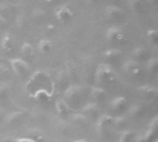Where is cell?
<instances>
[{
	"instance_id": "6da1fadb",
	"label": "cell",
	"mask_w": 158,
	"mask_h": 142,
	"mask_svg": "<svg viewBox=\"0 0 158 142\" xmlns=\"http://www.w3.org/2000/svg\"><path fill=\"white\" fill-rule=\"evenodd\" d=\"M95 79L102 84H109L115 79V72L113 68L107 64H101L98 66L95 72Z\"/></svg>"
},
{
	"instance_id": "7a4b0ae2",
	"label": "cell",
	"mask_w": 158,
	"mask_h": 142,
	"mask_svg": "<svg viewBox=\"0 0 158 142\" xmlns=\"http://www.w3.org/2000/svg\"><path fill=\"white\" fill-rule=\"evenodd\" d=\"M65 96L66 99L69 102L70 105L73 106L77 103L81 102L82 96V89L80 86H71L66 91Z\"/></svg>"
},
{
	"instance_id": "3957f363",
	"label": "cell",
	"mask_w": 158,
	"mask_h": 142,
	"mask_svg": "<svg viewBox=\"0 0 158 142\" xmlns=\"http://www.w3.org/2000/svg\"><path fill=\"white\" fill-rule=\"evenodd\" d=\"M10 65L14 73L18 76H23L30 70L29 64L20 58H13L10 60Z\"/></svg>"
},
{
	"instance_id": "277c9868",
	"label": "cell",
	"mask_w": 158,
	"mask_h": 142,
	"mask_svg": "<svg viewBox=\"0 0 158 142\" xmlns=\"http://www.w3.org/2000/svg\"><path fill=\"white\" fill-rule=\"evenodd\" d=\"M115 119L111 116L104 115L100 117H98V123H97V128L98 132H100V135H106V131H108L109 128L114 126Z\"/></svg>"
},
{
	"instance_id": "5b68a950",
	"label": "cell",
	"mask_w": 158,
	"mask_h": 142,
	"mask_svg": "<svg viewBox=\"0 0 158 142\" xmlns=\"http://www.w3.org/2000/svg\"><path fill=\"white\" fill-rule=\"evenodd\" d=\"M55 16H56V19L58 21L67 22L72 18L73 11H72L70 6H67V5H64V6H61L56 8V12H55Z\"/></svg>"
},
{
	"instance_id": "8992f818",
	"label": "cell",
	"mask_w": 158,
	"mask_h": 142,
	"mask_svg": "<svg viewBox=\"0 0 158 142\" xmlns=\"http://www.w3.org/2000/svg\"><path fill=\"white\" fill-rule=\"evenodd\" d=\"M106 38L109 43L120 42L123 38V34L119 28L114 26V27H110L109 29H107L106 32Z\"/></svg>"
},
{
	"instance_id": "52a82bcc",
	"label": "cell",
	"mask_w": 158,
	"mask_h": 142,
	"mask_svg": "<svg viewBox=\"0 0 158 142\" xmlns=\"http://www.w3.org/2000/svg\"><path fill=\"white\" fill-rule=\"evenodd\" d=\"M123 69L131 76H137L141 72V65L136 60H129L124 64Z\"/></svg>"
},
{
	"instance_id": "ba28073f",
	"label": "cell",
	"mask_w": 158,
	"mask_h": 142,
	"mask_svg": "<svg viewBox=\"0 0 158 142\" xmlns=\"http://www.w3.org/2000/svg\"><path fill=\"white\" fill-rule=\"evenodd\" d=\"M137 91L143 98L147 99V100H153L157 94L156 89L152 86H149V85L142 86V87L138 88Z\"/></svg>"
},
{
	"instance_id": "9c48e42d",
	"label": "cell",
	"mask_w": 158,
	"mask_h": 142,
	"mask_svg": "<svg viewBox=\"0 0 158 142\" xmlns=\"http://www.w3.org/2000/svg\"><path fill=\"white\" fill-rule=\"evenodd\" d=\"M1 47L6 52H11L14 50V41L9 33H6L1 39Z\"/></svg>"
},
{
	"instance_id": "30bf717a",
	"label": "cell",
	"mask_w": 158,
	"mask_h": 142,
	"mask_svg": "<svg viewBox=\"0 0 158 142\" xmlns=\"http://www.w3.org/2000/svg\"><path fill=\"white\" fill-rule=\"evenodd\" d=\"M23 118V113L22 112H13L6 116V122L7 125L10 126H16L21 122Z\"/></svg>"
},
{
	"instance_id": "8fae6325",
	"label": "cell",
	"mask_w": 158,
	"mask_h": 142,
	"mask_svg": "<svg viewBox=\"0 0 158 142\" xmlns=\"http://www.w3.org/2000/svg\"><path fill=\"white\" fill-rule=\"evenodd\" d=\"M127 105V100L126 98L119 96V97H116L114 98L111 103H110V106L114 111H121L123 110Z\"/></svg>"
},
{
	"instance_id": "7c38bea8",
	"label": "cell",
	"mask_w": 158,
	"mask_h": 142,
	"mask_svg": "<svg viewBox=\"0 0 158 142\" xmlns=\"http://www.w3.org/2000/svg\"><path fill=\"white\" fill-rule=\"evenodd\" d=\"M121 56V52L118 49H109L104 53V57L108 62H116Z\"/></svg>"
},
{
	"instance_id": "4fadbf2b",
	"label": "cell",
	"mask_w": 158,
	"mask_h": 142,
	"mask_svg": "<svg viewBox=\"0 0 158 142\" xmlns=\"http://www.w3.org/2000/svg\"><path fill=\"white\" fill-rule=\"evenodd\" d=\"M106 15L110 18H117L123 15V10L116 6H108L106 8Z\"/></svg>"
},
{
	"instance_id": "5bb4252c",
	"label": "cell",
	"mask_w": 158,
	"mask_h": 142,
	"mask_svg": "<svg viewBox=\"0 0 158 142\" xmlns=\"http://www.w3.org/2000/svg\"><path fill=\"white\" fill-rule=\"evenodd\" d=\"M56 108L57 113L63 116H67L69 114V106L64 100L57 101L56 103Z\"/></svg>"
},
{
	"instance_id": "9a60e30c",
	"label": "cell",
	"mask_w": 158,
	"mask_h": 142,
	"mask_svg": "<svg viewBox=\"0 0 158 142\" xmlns=\"http://www.w3.org/2000/svg\"><path fill=\"white\" fill-rule=\"evenodd\" d=\"M83 112L86 114L87 116H93V117H99V109L98 106L94 103H89L85 107H83Z\"/></svg>"
},
{
	"instance_id": "2e32d148",
	"label": "cell",
	"mask_w": 158,
	"mask_h": 142,
	"mask_svg": "<svg viewBox=\"0 0 158 142\" xmlns=\"http://www.w3.org/2000/svg\"><path fill=\"white\" fill-rule=\"evenodd\" d=\"M38 50L43 54H47L52 50V43L47 39H42L38 43Z\"/></svg>"
},
{
	"instance_id": "e0dca14e",
	"label": "cell",
	"mask_w": 158,
	"mask_h": 142,
	"mask_svg": "<svg viewBox=\"0 0 158 142\" xmlns=\"http://www.w3.org/2000/svg\"><path fill=\"white\" fill-rule=\"evenodd\" d=\"M130 114L134 118H141L145 114V109L143 105L137 104V105H134L131 108Z\"/></svg>"
},
{
	"instance_id": "ac0fdd59",
	"label": "cell",
	"mask_w": 158,
	"mask_h": 142,
	"mask_svg": "<svg viewBox=\"0 0 158 142\" xmlns=\"http://www.w3.org/2000/svg\"><path fill=\"white\" fill-rule=\"evenodd\" d=\"M91 94H92V97L96 101H104L106 97L105 90H103L102 88H99V87L94 88L92 90Z\"/></svg>"
},
{
	"instance_id": "d6986e66",
	"label": "cell",
	"mask_w": 158,
	"mask_h": 142,
	"mask_svg": "<svg viewBox=\"0 0 158 142\" xmlns=\"http://www.w3.org/2000/svg\"><path fill=\"white\" fill-rule=\"evenodd\" d=\"M20 52L23 55H26L27 57H31L34 55V49L33 46L30 43H22L20 47Z\"/></svg>"
},
{
	"instance_id": "ffe728a7",
	"label": "cell",
	"mask_w": 158,
	"mask_h": 142,
	"mask_svg": "<svg viewBox=\"0 0 158 142\" xmlns=\"http://www.w3.org/2000/svg\"><path fill=\"white\" fill-rule=\"evenodd\" d=\"M132 55L136 59V61L137 60H143L146 57L147 52H146L145 48H143V47H137L133 50Z\"/></svg>"
},
{
	"instance_id": "44dd1931",
	"label": "cell",
	"mask_w": 158,
	"mask_h": 142,
	"mask_svg": "<svg viewBox=\"0 0 158 142\" xmlns=\"http://www.w3.org/2000/svg\"><path fill=\"white\" fill-rule=\"evenodd\" d=\"M147 70L149 72H152V73H156L158 69V59L154 57V58H151L148 63H147Z\"/></svg>"
},
{
	"instance_id": "7402d4cb",
	"label": "cell",
	"mask_w": 158,
	"mask_h": 142,
	"mask_svg": "<svg viewBox=\"0 0 158 142\" xmlns=\"http://www.w3.org/2000/svg\"><path fill=\"white\" fill-rule=\"evenodd\" d=\"M34 99H35L37 102L44 103V102H48V101H49V96H48V94H47L46 91H38V92L35 93Z\"/></svg>"
},
{
	"instance_id": "603a6c76",
	"label": "cell",
	"mask_w": 158,
	"mask_h": 142,
	"mask_svg": "<svg viewBox=\"0 0 158 142\" xmlns=\"http://www.w3.org/2000/svg\"><path fill=\"white\" fill-rule=\"evenodd\" d=\"M119 142H134V134L131 131H126L120 137Z\"/></svg>"
},
{
	"instance_id": "cb8c5ba5",
	"label": "cell",
	"mask_w": 158,
	"mask_h": 142,
	"mask_svg": "<svg viewBox=\"0 0 158 142\" xmlns=\"http://www.w3.org/2000/svg\"><path fill=\"white\" fill-rule=\"evenodd\" d=\"M128 5L134 11H139L142 9V1L141 0H128Z\"/></svg>"
},
{
	"instance_id": "d4e9b609",
	"label": "cell",
	"mask_w": 158,
	"mask_h": 142,
	"mask_svg": "<svg viewBox=\"0 0 158 142\" xmlns=\"http://www.w3.org/2000/svg\"><path fill=\"white\" fill-rule=\"evenodd\" d=\"M147 37L149 38L150 41L154 42V43H157L158 40V30L156 29H152L149 30L147 31Z\"/></svg>"
},
{
	"instance_id": "484cf974",
	"label": "cell",
	"mask_w": 158,
	"mask_h": 142,
	"mask_svg": "<svg viewBox=\"0 0 158 142\" xmlns=\"http://www.w3.org/2000/svg\"><path fill=\"white\" fill-rule=\"evenodd\" d=\"M7 88L6 85H0V102H3L7 97Z\"/></svg>"
},
{
	"instance_id": "4316f807",
	"label": "cell",
	"mask_w": 158,
	"mask_h": 142,
	"mask_svg": "<svg viewBox=\"0 0 158 142\" xmlns=\"http://www.w3.org/2000/svg\"><path fill=\"white\" fill-rule=\"evenodd\" d=\"M73 119L75 122L81 124V125H86V123H87V117L82 115H76L73 116Z\"/></svg>"
},
{
	"instance_id": "83f0119b",
	"label": "cell",
	"mask_w": 158,
	"mask_h": 142,
	"mask_svg": "<svg viewBox=\"0 0 158 142\" xmlns=\"http://www.w3.org/2000/svg\"><path fill=\"white\" fill-rule=\"evenodd\" d=\"M33 17L36 19H39V18L42 19L44 17V11L42 10V9H40V8H37V9H35L33 11Z\"/></svg>"
},
{
	"instance_id": "f1b7e54d",
	"label": "cell",
	"mask_w": 158,
	"mask_h": 142,
	"mask_svg": "<svg viewBox=\"0 0 158 142\" xmlns=\"http://www.w3.org/2000/svg\"><path fill=\"white\" fill-rule=\"evenodd\" d=\"M16 142H36L34 140L32 139H30V138H21V139H19L17 140Z\"/></svg>"
},
{
	"instance_id": "f546056e",
	"label": "cell",
	"mask_w": 158,
	"mask_h": 142,
	"mask_svg": "<svg viewBox=\"0 0 158 142\" xmlns=\"http://www.w3.org/2000/svg\"><path fill=\"white\" fill-rule=\"evenodd\" d=\"M6 19L5 16H3V15H1V14H0V27L5 26V25H6Z\"/></svg>"
},
{
	"instance_id": "4dcf8cb0",
	"label": "cell",
	"mask_w": 158,
	"mask_h": 142,
	"mask_svg": "<svg viewBox=\"0 0 158 142\" xmlns=\"http://www.w3.org/2000/svg\"><path fill=\"white\" fill-rule=\"evenodd\" d=\"M135 142H149L148 140L145 137H141L139 139H137V140H135Z\"/></svg>"
},
{
	"instance_id": "1f68e13d",
	"label": "cell",
	"mask_w": 158,
	"mask_h": 142,
	"mask_svg": "<svg viewBox=\"0 0 158 142\" xmlns=\"http://www.w3.org/2000/svg\"><path fill=\"white\" fill-rule=\"evenodd\" d=\"M157 1L158 0H149V2H150L151 4H153L154 6H156V5L157 4Z\"/></svg>"
},
{
	"instance_id": "d6a6232c",
	"label": "cell",
	"mask_w": 158,
	"mask_h": 142,
	"mask_svg": "<svg viewBox=\"0 0 158 142\" xmlns=\"http://www.w3.org/2000/svg\"><path fill=\"white\" fill-rule=\"evenodd\" d=\"M59 0H45V2H48V3H56Z\"/></svg>"
},
{
	"instance_id": "836d02e7",
	"label": "cell",
	"mask_w": 158,
	"mask_h": 142,
	"mask_svg": "<svg viewBox=\"0 0 158 142\" xmlns=\"http://www.w3.org/2000/svg\"><path fill=\"white\" fill-rule=\"evenodd\" d=\"M88 3H90V4H94V3H96L98 0H86Z\"/></svg>"
},
{
	"instance_id": "e575fe53",
	"label": "cell",
	"mask_w": 158,
	"mask_h": 142,
	"mask_svg": "<svg viewBox=\"0 0 158 142\" xmlns=\"http://www.w3.org/2000/svg\"><path fill=\"white\" fill-rule=\"evenodd\" d=\"M3 116H4V112H3V111H2V110L0 109V120H1L2 118H3Z\"/></svg>"
},
{
	"instance_id": "d590c367",
	"label": "cell",
	"mask_w": 158,
	"mask_h": 142,
	"mask_svg": "<svg viewBox=\"0 0 158 142\" xmlns=\"http://www.w3.org/2000/svg\"><path fill=\"white\" fill-rule=\"evenodd\" d=\"M74 142H88L86 140H75Z\"/></svg>"
}]
</instances>
